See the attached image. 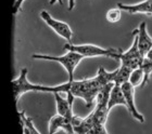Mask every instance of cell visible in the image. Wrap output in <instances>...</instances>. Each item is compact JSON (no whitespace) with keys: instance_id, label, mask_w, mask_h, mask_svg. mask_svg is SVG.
Instances as JSON below:
<instances>
[{"instance_id":"obj_1","label":"cell","mask_w":152,"mask_h":134,"mask_svg":"<svg viewBox=\"0 0 152 134\" xmlns=\"http://www.w3.org/2000/svg\"><path fill=\"white\" fill-rule=\"evenodd\" d=\"M116 75V69L109 72L104 67H99L97 76L94 78L83 79V80L67 81L65 83L58 85H44L39 84V92L48 93H66L67 100L71 105H73L74 99L79 97L85 101L86 106L90 107L96 102L97 95L105 84L113 82L114 77Z\"/></svg>"},{"instance_id":"obj_2","label":"cell","mask_w":152,"mask_h":134,"mask_svg":"<svg viewBox=\"0 0 152 134\" xmlns=\"http://www.w3.org/2000/svg\"><path fill=\"white\" fill-rule=\"evenodd\" d=\"M64 50L72 51L76 53L80 54L84 57H99V56H105V57H111V59H118L120 54L122 51L118 49H104L96 44H73V43H66L64 44Z\"/></svg>"},{"instance_id":"obj_3","label":"cell","mask_w":152,"mask_h":134,"mask_svg":"<svg viewBox=\"0 0 152 134\" xmlns=\"http://www.w3.org/2000/svg\"><path fill=\"white\" fill-rule=\"evenodd\" d=\"M32 57L34 59L51 61V62H57L61 64L69 75V81L74 80V72H75L77 66L79 65V63L82 62L83 59H85L83 55L76 53V52H72V51H67L65 54L60 56L47 55V54H33Z\"/></svg>"},{"instance_id":"obj_4","label":"cell","mask_w":152,"mask_h":134,"mask_svg":"<svg viewBox=\"0 0 152 134\" xmlns=\"http://www.w3.org/2000/svg\"><path fill=\"white\" fill-rule=\"evenodd\" d=\"M118 59L121 61L122 65L127 66L132 69H136L141 67L145 59V56L140 53L139 49H138V38L137 35L134 34V40L132 47L127 51H122L120 54Z\"/></svg>"},{"instance_id":"obj_5","label":"cell","mask_w":152,"mask_h":134,"mask_svg":"<svg viewBox=\"0 0 152 134\" xmlns=\"http://www.w3.org/2000/svg\"><path fill=\"white\" fill-rule=\"evenodd\" d=\"M40 19L47 24L52 30L56 31V34L59 35L60 37L64 38L67 41V43H72V38H73V30L70 27V25L65 22L59 21V20L52 17L50 13L42 10L40 12Z\"/></svg>"},{"instance_id":"obj_6","label":"cell","mask_w":152,"mask_h":134,"mask_svg":"<svg viewBox=\"0 0 152 134\" xmlns=\"http://www.w3.org/2000/svg\"><path fill=\"white\" fill-rule=\"evenodd\" d=\"M27 72H28V69L22 68L19 77L12 80L13 94L16 102L20 100V97L23 94L28 93V92H37V84L32 83L27 79Z\"/></svg>"},{"instance_id":"obj_7","label":"cell","mask_w":152,"mask_h":134,"mask_svg":"<svg viewBox=\"0 0 152 134\" xmlns=\"http://www.w3.org/2000/svg\"><path fill=\"white\" fill-rule=\"evenodd\" d=\"M122 90H123V93L125 95V99H126L127 109L130 112V115L133 116L137 121L143 123L145 122V117L137 109L136 103H135V87L130 82H127V83L122 85Z\"/></svg>"},{"instance_id":"obj_8","label":"cell","mask_w":152,"mask_h":134,"mask_svg":"<svg viewBox=\"0 0 152 134\" xmlns=\"http://www.w3.org/2000/svg\"><path fill=\"white\" fill-rule=\"evenodd\" d=\"M59 130H63L67 134H75L73 125H72V119H67L58 114L52 116L48 125V134L57 133Z\"/></svg>"},{"instance_id":"obj_9","label":"cell","mask_w":152,"mask_h":134,"mask_svg":"<svg viewBox=\"0 0 152 134\" xmlns=\"http://www.w3.org/2000/svg\"><path fill=\"white\" fill-rule=\"evenodd\" d=\"M134 34L137 35V38H138V49L140 53L146 56L147 53L152 49V38L148 34L146 22L140 23L139 27L134 31Z\"/></svg>"},{"instance_id":"obj_10","label":"cell","mask_w":152,"mask_h":134,"mask_svg":"<svg viewBox=\"0 0 152 134\" xmlns=\"http://www.w3.org/2000/svg\"><path fill=\"white\" fill-rule=\"evenodd\" d=\"M117 7L122 11L136 14V13H143V14H151L152 15V0H145L142 2L136 4H124L117 3Z\"/></svg>"},{"instance_id":"obj_11","label":"cell","mask_w":152,"mask_h":134,"mask_svg":"<svg viewBox=\"0 0 152 134\" xmlns=\"http://www.w3.org/2000/svg\"><path fill=\"white\" fill-rule=\"evenodd\" d=\"M56 100V106H57V114L65 117L67 119H73V105H71L67 99H64L60 95V93H52Z\"/></svg>"},{"instance_id":"obj_12","label":"cell","mask_w":152,"mask_h":134,"mask_svg":"<svg viewBox=\"0 0 152 134\" xmlns=\"http://www.w3.org/2000/svg\"><path fill=\"white\" fill-rule=\"evenodd\" d=\"M120 105L125 106L127 108L126 99H125V95H124V93H123L122 87L114 84L113 89H112V91H111V94H110V99H109L108 108H109V110H111L113 107L120 106Z\"/></svg>"},{"instance_id":"obj_13","label":"cell","mask_w":152,"mask_h":134,"mask_svg":"<svg viewBox=\"0 0 152 134\" xmlns=\"http://www.w3.org/2000/svg\"><path fill=\"white\" fill-rule=\"evenodd\" d=\"M114 87V82H110V83L105 84L104 87L102 88L100 92L97 95L96 99V106L99 107H108L109 99H110V94L111 91Z\"/></svg>"},{"instance_id":"obj_14","label":"cell","mask_w":152,"mask_h":134,"mask_svg":"<svg viewBox=\"0 0 152 134\" xmlns=\"http://www.w3.org/2000/svg\"><path fill=\"white\" fill-rule=\"evenodd\" d=\"M133 72V69L127 67V66L121 65V67L117 68L116 75L114 77V84L115 85H120L122 87L123 84L129 82V78H130V74Z\"/></svg>"},{"instance_id":"obj_15","label":"cell","mask_w":152,"mask_h":134,"mask_svg":"<svg viewBox=\"0 0 152 134\" xmlns=\"http://www.w3.org/2000/svg\"><path fill=\"white\" fill-rule=\"evenodd\" d=\"M143 81H145V72H143L142 67L133 69V72L130 74V78H129L130 83L133 84L135 88L136 87L142 88Z\"/></svg>"},{"instance_id":"obj_16","label":"cell","mask_w":152,"mask_h":134,"mask_svg":"<svg viewBox=\"0 0 152 134\" xmlns=\"http://www.w3.org/2000/svg\"><path fill=\"white\" fill-rule=\"evenodd\" d=\"M19 117H20V123H24V125L29 129L31 133L32 134H41L40 132L36 129V127H35V125H34V122H33L32 118L26 117L25 112H23V110L19 112Z\"/></svg>"},{"instance_id":"obj_17","label":"cell","mask_w":152,"mask_h":134,"mask_svg":"<svg viewBox=\"0 0 152 134\" xmlns=\"http://www.w3.org/2000/svg\"><path fill=\"white\" fill-rule=\"evenodd\" d=\"M122 19V10L120 8H112L107 12V20L110 23H117Z\"/></svg>"},{"instance_id":"obj_18","label":"cell","mask_w":152,"mask_h":134,"mask_svg":"<svg viewBox=\"0 0 152 134\" xmlns=\"http://www.w3.org/2000/svg\"><path fill=\"white\" fill-rule=\"evenodd\" d=\"M24 2H25V0H15V2L13 4V15H16L20 12Z\"/></svg>"},{"instance_id":"obj_19","label":"cell","mask_w":152,"mask_h":134,"mask_svg":"<svg viewBox=\"0 0 152 134\" xmlns=\"http://www.w3.org/2000/svg\"><path fill=\"white\" fill-rule=\"evenodd\" d=\"M20 125H21V127H22V129H23V134H32L31 131H29V129L27 128L24 123H20Z\"/></svg>"},{"instance_id":"obj_20","label":"cell","mask_w":152,"mask_h":134,"mask_svg":"<svg viewBox=\"0 0 152 134\" xmlns=\"http://www.w3.org/2000/svg\"><path fill=\"white\" fill-rule=\"evenodd\" d=\"M74 8H75V0H69V11H72Z\"/></svg>"}]
</instances>
